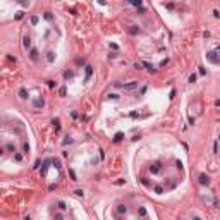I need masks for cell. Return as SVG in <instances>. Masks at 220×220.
<instances>
[{"mask_svg": "<svg viewBox=\"0 0 220 220\" xmlns=\"http://www.w3.org/2000/svg\"><path fill=\"white\" fill-rule=\"evenodd\" d=\"M200 182L201 184H208V175H200Z\"/></svg>", "mask_w": 220, "mask_h": 220, "instance_id": "1", "label": "cell"}]
</instances>
